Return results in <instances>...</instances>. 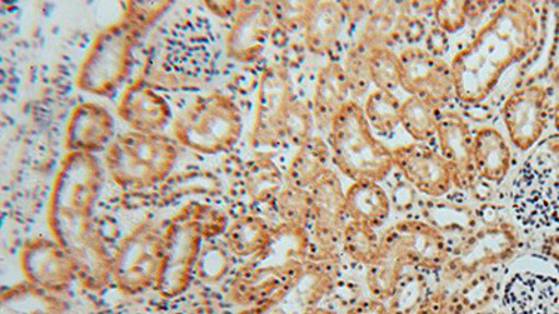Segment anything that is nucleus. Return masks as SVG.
Returning a JSON list of instances; mask_svg holds the SVG:
<instances>
[{
  "mask_svg": "<svg viewBox=\"0 0 559 314\" xmlns=\"http://www.w3.org/2000/svg\"><path fill=\"white\" fill-rule=\"evenodd\" d=\"M346 20L342 3L312 2L304 27L306 47L314 55H328L336 48Z\"/></svg>",
  "mask_w": 559,
  "mask_h": 314,
  "instance_id": "bb28decb",
  "label": "nucleus"
},
{
  "mask_svg": "<svg viewBox=\"0 0 559 314\" xmlns=\"http://www.w3.org/2000/svg\"><path fill=\"white\" fill-rule=\"evenodd\" d=\"M140 35L123 19L102 29L80 64L76 86L99 97L117 92L131 70L133 49Z\"/></svg>",
  "mask_w": 559,
  "mask_h": 314,
  "instance_id": "1a4fd4ad",
  "label": "nucleus"
},
{
  "mask_svg": "<svg viewBox=\"0 0 559 314\" xmlns=\"http://www.w3.org/2000/svg\"><path fill=\"white\" fill-rule=\"evenodd\" d=\"M411 12L406 3H369L357 43L368 47H388L402 38V23Z\"/></svg>",
  "mask_w": 559,
  "mask_h": 314,
  "instance_id": "a878e982",
  "label": "nucleus"
},
{
  "mask_svg": "<svg viewBox=\"0 0 559 314\" xmlns=\"http://www.w3.org/2000/svg\"><path fill=\"white\" fill-rule=\"evenodd\" d=\"M473 161L483 181L496 184L506 181L512 167V153L496 128H483L474 134Z\"/></svg>",
  "mask_w": 559,
  "mask_h": 314,
  "instance_id": "393cba45",
  "label": "nucleus"
},
{
  "mask_svg": "<svg viewBox=\"0 0 559 314\" xmlns=\"http://www.w3.org/2000/svg\"><path fill=\"white\" fill-rule=\"evenodd\" d=\"M67 306L57 295L32 283H17L0 299V314H64Z\"/></svg>",
  "mask_w": 559,
  "mask_h": 314,
  "instance_id": "7c9ffc66",
  "label": "nucleus"
},
{
  "mask_svg": "<svg viewBox=\"0 0 559 314\" xmlns=\"http://www.w3.org/2000/svg\"><path fill=\"white\" fill-rule=\"evenodd\" d=\"M449 254L445 237L431 224L416 219L394 224L383 232L378 256L368 266L369 292L379 301H389L406 274L404 270H442Z\"/></svg>",
  "mask_w": 559,
  "mask_h": 314,
  "instance_id": "7ed1b4c3",
  "label": "nucleus"
},
{
  "mask_svg": "<svg viewBox=\"0 0 559 314\" xmlns=\"http://www.w3.org/2000/svg\"><path fill=\"white\" fill-rule=\"evenodd\" d=\"M497 314H507V313H497Z\"/></svg>",
  "mask_w": 559,
  "mask_h": 314,
  "instance_id": "6e6d98bb",
  "label": "nucleus"
},
{
  "mask_svg": "<svg viewBox=\"0 0 559 314\" xmlns=\"http://www.w3.org/2000/svg\"><path fill=\"white\" fill-rule=\"evenodd\" d=\"M402 87L413 97L424 99L436 109L447 107L454 97L451 64L427 49L408 47L399 55Z\"/></svg>",
  "mask_w": 559,
  "mask_h": 314,
  "instance_id": "dca6fc26",
  "label": "nucleus"
},
{
  "mask_svg": "<svg viewBox=\"0 0 559 314\" xmlns=\"http://www.w3.org/2000/svg\"><path fill=\"white\" fill-rule=\"evenodd\" d=\"M245 193L254 204H273L286 184V173L269 157H254L242 171Z\"/></svg>",
  "mask_w": 559,
  "mask_h": 314,
  "instance_id": "c756f323",
  "label": "nucleus"
},
{
  "mask_svg": "<svg viewBox=\"0 0 559 314\" xmlns=\"http://www.w3.org/2000/svg\"><path fill=\"white\" fill-rule=\"evenodd\" d=\"M349 87L343 64L331 61L318 72L314 82L312 113L319 129L329 132L334 117L349 99Z\"/></svg>",
  "mask_w": 559,
  "mask_h": 314,
  "instance_id": "b1692460",
  "label": "nucleus"
},
{
  "mask_svg": "<svg viewBox=\"0 0 559 314\" xmlns=\"http://www.w3.org/2000/svg\"><path fill=\"white\" fill-rule=\"evenodd\" d=\"M346 314H393L391 309L384 305L379 299H362L348 309Z\"/></svg>",
  "mask_w": 559,
  "mask_h": 314,
  "instance_id": "09e8293b",
  "label": "nucleus"
},
{
  "mask_svg": "<svg viewBox=\"0 0 559 314\" xmlns=\"http://www.w3.org/2000/svg\"><path fill=\"white\" fill-rule=\"evenodd\" d=\"M242 129L237 104L222 93L194 99L173 124L175 142L202 154L228 152L241 138Z\"/></svg>",
  "mask_w": 559,
  "mask_h": 314,
  "instance_id": "6e6552de",
  "label": "nucleus"
},
{
  "mask_svg": "<svg viewBox=\"0 0 559 314\" xmlns=\"http://www.w3.org/2000/svg\"><path fill=\"white\" fill-rule=\"evenodd\" d=\"M20 267L28 283L53 295L68 291L78 279L76 264L55 239H28L20 252Z\"/></svg>",
  "mask_w": 559,
  "mask_h": 314,
  "instance_id": "f3484780",
  "label": "nucleus"
},
{
  "mask_svg": "<svg viewBox=\"0 0 559 314\" xmlns=\"http://www.w3.org/2000/svg\"><path fill=\"white\" fill-rule=\"evenodd\" d=\"M312 194L311 226L313 258L318 261H336L337 247L346 227V193L343 192L341 179L329 169L317 183L309 189Z\"/></svg>",
  "mask_w": 559,
  "mask_h": 314,
  "instance_id": "4468645a",
  "label": "nucleus"
},
{
  "mask_svg": "<svg viewBox=\"0 0 559 314\" xmlns=\"http://www.w3.org/2000/svg\"><path fill=\"white\" fill-rule=\"evenodd\" d=\"M288 68L274 63L259 78L257 109L251 132L253 147H278L284 142V122L294 101Z\"/></svg>",
  "mask_w": 559,
  "mask_h": 314,
  "instance_id": "ddd939ff",
  "label": "nucleus"
},
{
  "mask_svg": "<svg viewBox=\"0 0 559 314\" xmlns=\"http://www.w3.org/2000/svg\"><path fill=\"white\" fill-rule=\"evenodd\" d=\"M448 49V34L439 27L429 29L427 34V51L436 55L438 58H442V55H445Z\"/></svg>",
  "mask_w": 559,
  "mask_h": 314,
  "instance_id": "de8ad7c7",
  "label": "nucleus"
},
{
  "mask_svg": "<svg viewBox=\"0 0 559 314\" xmlns=\"http://www.w3.org/2000/svg\"><path fill=\"white\" fill-rule=\"evenodd\" d=\"M519 247V233L511 222L493 219L464 238L449 254L443 277L448 282H466L487 267L513 257Z\"/></svg>",
  "mask_w": 559,
  "mask_h": 314,
  "instance_id": "f8f14e48",
  "label": "nucleus"
},
{
  "mask_svg": "<svg viewBox=\"0 0 559 314\" xmlns=\"http://www.w3.org/2000/svg\"><path fill=\"white\" fill-rule=\"evenodd\" d=\"M437 137L439 152L452 166L454 186H471L477 172L473 161L474 136L468 123L457 112H438Z\"/></svg>",
  "mask_w": 559,
  "mask_h": 314,
  "instance_id": "412c9836",
  "label": "nucleus"
},
{
  "mask_svg": "<svg viewBox=\"0 0 559 314\" xmlns=\"http://www.w3.org/2000/svg\"><path fill=\"white\" fill-rule=\"evenodd\" d=\"M209 237L187 203L166 226V249L156 289L164 298L181 295L191 286L194 268Z\"/></svg>",
  "mask_w": 559,
  "mask_h": 314,
  "instance_id": "9b49d317",
  "label": "nucleus"
},
{
  "mask_svg": "<svg viewBox=\"0 0 559 314\" xmlns=\"http://www.w3.org/2000/svg\"><path fill=\"white\" fill-rule=\"evenodd\" d=\"M538 17L534 4L507 2L481 27L451 63L454 97L477 105L491 96L503 73L536 47Z\"/></svg>",
  "mask_w": 559,
  "mask_h": 314,
  "instance_id": "f03ea898",
  "label": "nucleus"
},
{
  "mask_svg": "<svg viewBox=\"0 0 559 314\" xmlns=\"http://www.w3.org/2000/svg\"><path fill=\"white\" fill-rule=\"evenodd\" d=\"M273 228L258 216H242L229 224L224 243L237 257L251 258L271 242Z\"/></svg>",
  "mask_w": 559,
  "mask_h": 314,
  "instance_id": "2f4dec72",
  "label": "nucleus"
},
{
  "mask_svg": "<svg viewBox=\"0 0 559 314\" xmlns=\"http://www.w3.org/2000/svg\"><path fill=\"white\" fill-rule=\"evenodd\" d=\"M371 80L378 89L393 93L402 87V64L399 55L388 47H371L369 51Z\"/></svg>",
  "mask_w": 559,
  "mask_h": 314,
  "instance_id": "e433bc0d",
  "label": "nucleus"
},
{
  "mask_svg": "<svg viewBox=\"0 0 559 314\" xmlns=\"http://www.w3.org/2000/svg\"><path fill=\"white\" fill-rule=\"evenodd\" d=\"M178 159V143L162 133L119 134L105 152V167L119 188L143 191L167 181Z\"/></svg>",
  "mask_w": 559,
  "mask_h": 314,
  "instance_id": "0eeeda50",
  "label": "nucleus"
},
{
  "mask_svg": "<svg viewBox=\"0 0 559 314\" xmlns=\"http://www.w3.org/2000/svg\"><path fill=\"white\" fill-rule=\"evenodd\" d=\"M304 314H337V313L331 311V309L314 306V307L308 309V311Z\"/></svg>",
  "mask_w": 559,
  "mask_h": 314,
  "instance_id": "864d4df0",
  "label": "nucleus"
},
{
  "mask_svg": "<svg viewBox=\"0 0 559 314\" xmlns=\"http://www.w3.org/2000/svg\"><path fill=\"white\" fill-rule=\"evenodd\" d=\"M492 279L487 274H478V276L468 279L454 295H448L449 309H451V313H457L462 309L481 306L483 303L486 305V302L492 295Z\"/></svg>",
  "mask_w": 559,
  "mask_h": 314,
  "instance_id": "ea45409f",
  "label": "nucleus"
},
{
  "mask_svg": "<svg viewBox=\"0 0 559 314\" xmlns=\"http://www.w3.org/2000/svg\"><path fill=\"white\" fill-rule=\"evenodd\" d=\"M437 111L424 99L411 96L402 101L401 124L416 142H428L437 136Z\"/></svg>",
  "mask_w": 559,
  "mask_h": 314,
  "instance_id": "c9c22d12",
  "label": "nucleus"
},
{
  "mask_svg": "<svg viewBox=\"0 0 559 314\" xmlns=\"http://www.w3.org/2000/svg\"><path fill=\"white\" fill-rule=\"evenodd\" d=\"M231 254L226 243L217 242L216 239L207 241L198 258L194 276L204 282L222 281L231 268Z\"/></svg>",
  "mask_w": 559,
  "mask_h": 314,
  "instance_id": "58836bf2",
  "label": "nucleus"
},
{
  "mask_svg": "<svg viewBox=\"0 0 559 314\" xmlns=\"http://www.w3.org/2000/svg\"><path fill=\"white\" fill-rule=\"evenodd\" d=\"M166 249V227L144 221L118 244L112 256V281L128 295L156 288Z\"/></svg>",
  "mask_w": 559,
  "mask_h": 314,
  "instance_id": "9d476101",
  "label": "nucleus"
},
{
  "mask_svg": "<svg viewBox=\"0 0 559 314\" xmlns=\"http://www.w3.org/2000/svg\"><path fill=\"white\" fill-rule=\"evenodd\" d=\"M274 28L276 20L269 3H242L227 34L228 57L238 62L254 61L261 57L264 44L272 38Z\"/></svg>",
  "mask_w": 559,
  "mask_h": 314,
  "instance_id": "aec40b11",
  "label": "nucleus"
},
{
  "mask_svg": "<svg viewBox=\"0 0 559 314\" xmlns=\"http://www.w3.org/2000/svg\"><path fill=\"white\" fill-rule=\"evenodd\" d=\"M103 173L93 154L68 153L53 179L48 227L76 264L78 279L88 291H103L112 279V256L94 222Z\"/></svg>",
  "mask_w": 559,
  "mask_h": 314,
  "instance_id": "f257e3e1",
  "label": "nucleus"
},
{
  "mask_svg": "<svg viewBox=\"0 0 559 314\" xmlns=\"http://www.w3.org/2000/svg\"><path fill=\"white\" fill-rule=\"evenodd\" d=\"M114 136L111 113L96 102L78 105L70 113L64 147L68 153L94 154L108 148Z\"/></svg>",
  "mask_w": 559,
  "mask_h": 314,
  "instance_id": "4be33fe9",
  "label": "nucleus"
},
{
  "mask_svg": "<svg viewBox=\"0 0 559 314\" xmlns=\"http://www.w3.org/2000/svg\"><path fill=\"white\" fill-rule=\"evenodd\" d=\"M328 133L334 166L353 182H379L391 173L393 149L373 136L364 108L356 99L344 105Z\"/></svg>",
  "mask_w": 559,
  "mask_h": 314,
  "instance_id": "423d86ee",
  "label": "nucleus"
},
{
  "mask_svg": "<svg viewBox=\"0 0 559 314\" xmlns=\"http://www.w3.org/2000/svg\"><path fill=\"white\" fill-rule=\"evenodd\" d=\"M344 193L347 216L354 221L378 228L391 216V198L379 182H354Z\"/></svg>",
  "mask_w": 559,
  "mask_h": 314,
  "instance_id": "cd10ccee",
  "label": "nucleus"
},
{
  "mask_svg": "<svg viewBox=\"0 0 559 314\" xmlns=\"http://www.w3.org/2000/svg\"><path fill=\"white\" fill-rule=\"evenodd\" d=\"M307 228L280 224L271 242L234 274L229 297L239 306L263 305L296 281L311 258Z\"/></svg>",
  "mask_w": 559,
  "mask_h": 314,
  "instance_id": "20e7f679",
  "label": "nucleus"
},
{
  "mask_svg": "<svg viewBox=\"0 0 559 314\" xmlns=\"http://www.w3.org/2000/svg\"><path fill=\"white\" fill-rule=\"evenodd\" d=\"M488 8V2H468V19L480 16Z\"/></svg>",
  "mask_w": 559,
  "mask_h": 314,
  "instance_id": "603ef678",
  "label": "nucleus"
},
{
  "mask_svg": "<svg viewBox=\"0 0 559 314\" xmlns=\"http://www.w3.org/2000/svg\"><path fill=\"white\" fill-rule=\"evenodd\" d=\"M118 114L134 132L159 133L167 126L173 113L166 98L139 78L124 89Z\"/></svg>",
  "mask_w": 559,
  "mask_h": 314,
  "instance_id": "5701e85b",
  "label": "nucleus"
},
{
  "mask_svg": "<svg viewBox=\"0 0 559 314\" xmlns=\"http://www.w3.org/2000/svg\"><path fill=\"white\" fill-rule=\"evenodd\" d=\"M242 3L238 2H206V8L210 12L216 14L218 17H234L241 9Z\"/></svg>",
  "mask_w": 559,
  "mask_h": 314,
  "instance_id": "8fccbe9b",
  "label": "nucleus"
},
{
  "mask_svg": "<svg viewBox=\"0 0 559 314\" xmlns=\"http://www.w3.org/2000/svg\"><path fill=\"white\" fill-rule=\"evenodd\" d=\"M394 167L416 191L429 197L451 192L453 169L442 154L424 144L413 143L393 149Z\"/></svg>",
  "mask_w": 559,
  "mask_h": 314,
  "instance_id": "6ab92c4d",
  "label": "nucleus"
},
{
  "mask_svg": "<svg viewBox=\"0 0 559 314\" xmlns=\"http://www.w3.org/2000/svg\"><path fill=\"white\" fill-rule=\"evenodd\" d=\"M313 123L312 108L299 99H294L288 109L286 122H284V138L293 143L294 146H301L309 137L313 136Z\"/></svg>",
  "mask_w": 559,
  "mask_h": 314,
  "instance_id": "a19ab883",
  "label": "nucleus"
},
{
  "mask_svg": "<svg viewBox=\"0 0 559 314\" xmlns=\"http://www.w3.org/2000/svg\"><path fill=\"white\" fill-rule=\"evenodd\" d=\"M341 246L353 262L369 266L381 249V237L368 224L348 219L343 229Z\"/></svg>",
  "mask_w": 559,
  "mask_h": 314,
  "instance_id": "473e14b6",
  "label": "nucleus"
},
{
  "mask_svg": "<svg viewBox=\"0 0 559 314\" xmlns=\"http://www.w3.org/2000/svg\"><path fill=\"white\" fill-rule=\"evenodd\" d=\"M438 27L447 34L457 33L468 19V2H436L432 8Z\"/></svg>",
  "mask_w": 559,
  "mask_h": 314,
  "instance_id": "c03bdc74",
  "label": "nucleus"
},
{
  "mask_svg": "<svg viewBox=\"0 0 559 314\" xmlns=\"http://www.w3.org/2000/svg\"><path fill=\"white\" fill-rule=\"evenodd\" d=\"M331 148L321 136H312L297 147L286 172V183L311 189L329 171Z\"/></svg>",
  "mask_w": 559,
  "mask_h": 314,
  "instance_id": "c85d7f7f",
  "label": "nucleus"
},
{
  "mask_svg": "<svg viewBox=\"0 0 559 314\" xmlns=\"http://www.w3.org/2000/svg\"><path fill=\"white\" fill-rule=\"evenodd\" d=\"M369 51H371V47L356 41L348 49L347 57L344 59L343 69L348 82L349 96L354 98L366 96L372 83Z\"/></svg>",
  "mask_w": 559,
  "mask_h": 314,
  "instance_id": "4c0bfd02",
  "label": "nucleus"
},
{
  "mask_svg": "<svg viewBox=\"0 0 559 314\" xmlns=\"http://www.w3.org/2000/svg\"><path fill=\"white\" fill-rule=\"evenodd\" d=\"M511 206L523 228L559 227V136L543 140L524 159L513 178Z\"/></svg>",
  "mask_w": 559,
  "mask_h": 314,
  "instance_id": "39448f33",
  "label": "nucleus"
},
{
  "mask_svg": "<svg viewBox=\"0 0 559 314\" xmlns=\"http://www.w3.org/2000/svg\"><path fill=\"white\" fill-rule=\"evenodd\" d=\"M502 118L513 146L528 152L540 142L546 129L547 89L540 84H527L515 89L503 104Z\"/></svg>",
  "mask_w": 559,
  "mask_h": 314,
  "instance_id": "a211bd4d",
  "label": "nucleus"
},
{
  "mask_svg": "<svg viewBox=\"0 0 559 314\" xmlns=\"http://www.w3.org/2000/svg\"><path fill=\"white\" fill-rule=\"evenodd\" d=\"M509 314H559V266L543 264L519 268L502 292Z\"/></svg>",
  "mask_w": 559,
  "mask_h": 314,
  "instance_id": "2eb2a0df",
  "label": "nucleus"
},
{
  "mask_svg": "<svg viewBox=\"0 0 559 314\" xmlns=\"http://www.w3.org/2000/svg\"><path fill=\"white\" fill-rule=\"evenodd\" d=\"M413 314H452L449 309L448 293L442 289L429 293Z\"/></svg>",
  "mask_w": 559,
  "mask_h": 314,
  "instance_id": "a18cd8bd",
  "label": "nucleus"
},
{
  "mask_svg": "<svg viewBox=\"0 0 559 314\" xmlns=\"http://www.w3.org/2000/svg\"><path fill=\"white\" fill-rule=\"evenodd\" d=\"M554 122H556V126L559 131V101L557 102L556 113H554Z\"/></svg>",
  "mask_w": 559,
  "mask_h": 314,
  "instance_id": "5fc2aeb1",
  "label": "nucleus"
},
{
  "mask_svg": "<svg viewBox=\"0 0 559 314\" xmlns=\"http://www.w3.org/2000/svg\"><path fill=\"white\" fill-rule=\"evenodd\" d=\"M408 9H411V7H408ZM408 13L402 23V38L406 39L408 44H416L421 41V38L426 35V27H424L421 20L416 16H411Z\"/></svg>",
  "mask_w": 559,
  "mask_h": 314,
  "instance_id": "49530a36",
  "label": "nucleus"
},
{
  "mask_svg": "<svg viewBox=\"0 0 559 314\" xmlns=\"http://www.w3.org/2000/svg\"><path fill=\"white\" fill-rule=\"evenodd\" d=\"M169 7L171 3L168 2H128L124 4L122 19L143 34L144 29L162 17Z\"/></svg>",
  "mask_w": 559,
  "mask_h": 314,
  "instance_id": "37998d69",
  "label": "nucleus"
},
{
  "mask_svg": "<svg viewBox=\"0 0 559 314\" xmlns=\"http://www.w3.org/2000/svg\"><path fill=\"white\" fill-rule=\"evenodd\" d=\"M543 253L546 254L548 261L559 266V235H552L543 243Z\"/></svg>",
  "mask_w": 559,
  "mask_h": 314,
  "instance_id": "3c124183",
  "label": "nucleus"
},
{
  "mask_svg": "<svg viewBox=\"0 0 559 314\" xmlns=\"http://www.w3.org/2000/svg\"><path fill=\"white\" fill-rule=\"evenodd\" d=\"M402 101L394 93L383 92V89H373L369 93L364 105L369 126L376 129L378 133L391 134L396 131L401 124Z\"/></svg>",
  "mask_w": 559,
  "mask_h": 314,
  "instance_id": "72a5a7b5",
  "label": "nucleus"
},
{
  "mask_svg": "<svg viewBox=\"0 0 559 314\" xmlns=\"http://www.w3.org/2000/svg\"><path fill=\"white\" fill-rule=\"evenodd\" d=\"M282 224L307 228L311 224L312 194L309 189L286 183L273 203Z\"/></svg>",
  "mask_w": 559,
  "mask_h": 314,
  "instance_id": "f704fd0d",
  "label": "nucleus"
},
{
  "mask_svg": "<svg viewBox=\"0 0 559 314\" xmlns=\"http://www.w3.org/2000/svg\"><path fill=\"white\" fill-rule=\"evenodd\" d=\"M269 8L276 20V26L288 33L306 27L312 2H271Z\"/></svg>",
  "mask_w": 559,
  "mask_h": 314,
  "instance_id": "79ce46f5",
  "label": "nucleus"
}]
</instances>
